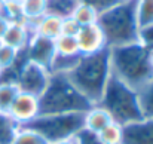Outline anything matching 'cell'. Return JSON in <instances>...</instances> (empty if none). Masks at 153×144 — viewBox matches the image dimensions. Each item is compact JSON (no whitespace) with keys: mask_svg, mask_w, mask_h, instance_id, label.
<instances>
[{"mask_svg":"<svg viewBox=\"0 0 153 144\" xmlns=\"http://www.w3.org/2000/svg\"><path fill=\"white\" fill-rule=\"evenodd\" d=\"M97 135L104 144H122V125L111 122Z\"/></svg>","mask_w":153,"mask_h":144,"instance_id":"603a6c76","label":"cell"},{"mask_svg":"<svg viewBox=\"0 0 153 144\" xmlns=\"http://www.w3.org/2000/svg\"><path fill=\"white\" fill-rule=\"evenodd\" d=\"M0 73H1V68H0Z\"/></svg>","mask_w":153,"mask_h":144,"instance_id":"74e56055","label":"cell"},{"mask_svg":"<svg viewBox=\"0 0 153 144\" xmlns=\"http://www.w3.org/2000/svg\"><path fill=\"white\" fill-rule=\"evenodd\" d=\"M33 36H34L33 30L24 21L22 22H10L7 30L1 36V43L16 49V50H24L28 46Z\"/></svg>","mask_w":153,"mask_h":144,"instance_id":"7c38bea8","label":"cell"},{"mask_svg":"<svg viewBox=\"0 0 153 144\" xmlns=\"http://www.w3.org/2000/svg\"><path fill=\"white\" fill-rule=\"evenodd\" d=\"M111 74L135 91H140L153 77L150 49L140 42L110 48Z\"/></svg>","mask_w":153,"mask_h":144,"instance_id":"7a4b0ae2","label":"cell"},{"mask_svg":"<svg viewBox=\"0 0 153 144\" xmlns=\"http://www.w3.org/2000/svg\"><path fill=\"white\" fill-rule=\"evenodd\" d=\"M122 144H153V117L122 126Z\"/></svg>","mask_w":153,"mask_h":144,"instance_id":"30bf717a","label":"cell"},{"mask_svg":"<svg viewBox=\"0 0 153 144\" xmlns=\"http://www.w3.org/2000/svg\"><path fill=\"white\" fill-rule=\"evenodd\" d=\"M80 55H59V53L55 52V56L52 59L49 71L51 73H64V74H67L77 64Z\"/></svg>","mask_w":153,"mask_h":144,"instance_id":"d6986e66","label":"cell"},{"mask_svg":"<svg viewBox=\"0 0 153 144\" xmlns=\"http://www.w3.org/2000/svg\"><path fill=\"white\" fill-rule=\"evenodd\" d=\"M138 101L144 117H153V77L140 89Z\"/></svg>","mask_w":153,"mask_h":144,"instance_id":"44dd1931","label":"cell"},{"mask_svg":"<svg viewBox=\"0 0 153 144\" xmlns=\"http://www.w3.org/2000/svg\"><path fill=\"white\" fill-rule=\"evenodd\" d=\"M51 144H74L73 138L71 140H64V141H56V143H51Z\"/></svg>","mask_w":153,"mask_h":144,"instance_id":"d6a6232c","label":"cell"},{"mask_svg":"<svg viewBox=\"0 0 153 144\" xmlns=\"http://www.w3.org/2000/svg\"><path fill=\"white\" fill-rule=\"evenodd\" d=\"M21 125L9 114L0 111V144H12Z\"/></svg>","mask_w":153,"mask_h":144,"instance_id":"9a60e30c","label":"cell"},{"mask_svg":"<svg viewBox=\"0 0 153 144\" xmlns=\"http://www.w3.org/2000/svg\"><path fill=\"white\" fill-rule=\"evenodd\" d=\"M74 144H104L101 140L98 138V135L92 131H88L86 128H83L82 131H79L74 138H73Z\"/></svg>","mask_w":153,"mask_h":144,"instance_id":"83f0119b","label":"cell"},{"mask_svg":"<svg viewBox=\"0 0 153 144\" xmlns=\"http://www.w3.org/2000/svg\"><path fill=\"white\" fill-rule=\"evenodd\" d=\"M76 6L77 0H46V13L64 19L71 16Z\"/></svg>","mask_w":153,"mask_h":144,"instance_id":"2e32d148","label":"cell"},{"mask_svg":"<svg viewBox=\"0 0 153 144\" xmlns=\"http://www.w3.org/2000/svg\"><path fill=\"white\" fill-rule=\"evenodd\" d=\"M9 24H10V21L4 15H0V40H1V36L4 34V31L7 30Z\"/></svg>","mask_w":153,"mask_h":144,"instance_id":"1f68e13d","label":"cell"},{"mask_svg":"<svg viewBox=\"0 0 153 144\" xmlns=\"http://www.w3.org/2000/svg\"><path fill=\"white\" fill-rule=\"evenodd\" d=\"M92 105L64 73H51L48 86L39 96V114L86 113Z\"/></svg>","mask_w":153,"mask_h":144,"instance_id":"277c9868","label":"cell"},{"mask_svg":"<svg viewBox=\"0 0 153 144\" xmlns=\"http://www.w3.org/2000/svg\"><path fill=\"white\" fill-rule=\"evenodd\" d=\"M138 42L146 46L147 49L153 50V22L140 27L138 30Z\"/></svg>","mask_w":153,"mask_h":144,"instance_id":"f1b7e54d","label":"cell"},{"mask_svg":"<svg viewBox=\"0 0 153 144\" xmlns=\"http://www.w3.org/2000/svg\"><path fill=\"white\" fill-rule=\"evenodd\" d=\"M150 59H152V65H153V50H150Z\"/></svg>","mask_w":153,"mask_h":144,"instance_id":"e575fe53","label":"cell"},{"mask_svg":"<svg viewBox=\"0 0 153 144\" xmlns=\"http://www.w3.org/2000/svg\"><path fill=\"white\" fill-rule=\"evenodd\" d=\"M55 52L59 55H80L74 36H58L55 40Z\"/></svg>","mask_w":153,"mask_h":144,"instance_id":"7402d4cb","label":"cell"},{"mask_svg":"<svg viewBox=\"0 0 153 144\" xmlns=\"http://www.w3.org/2000/svg\"><path fill=\"white\" fill-rule=\"evenodd\" d=\"M61 22H62V18H58V16L49 15V13H45L43 16H40L39 19H36L33 22L25 21V24L33 30L34 34H39L42 37L52 39V40H55L58 36H61Z\"/></svg>","mask_w":153,"mask_h":144,"instance_id":"4fadbf2b","label":"cell"},{"mask_svg":"<svg viewBox=\"0 0 153 144\" xmlns=\"http://www.w3.org/2000/svg\"><path fill=\"white\" fill-rule=\"evenodd\" d=\"M76 40H77L79 52L82 55L94 53V52H98L101 49L107 48L104 36H102V31L101 28L97 25V22L91 24V25L80 27L77 34H76Z\"/></svg>","mask_w":153,"mask_h":144,"instance_id":"8fae6325","label":"cell"},{"mask_svg":"<svg viewBox=\"0 0 153 144\" xmlns=\"http://www.w3.org/2000/svg\"><path fill=\"white\" fill-rule=\"evenodd\" d=\"M19 94V88L15 82H0V111L7 113L15 96Z\"/></svg>","mask_w":153,"mask_h":144,"instance_id":"ffe728a7","label":"cell"},{"mask_svg":"<svg viewBox=\"0 0 153 144\" xmlns=\"http://www.w3.org/2000/svg\"><path fill=\"white\" fill-rule=\"evenodd\" d=\"M22 128L37 132L48 144L71 140L85 128V113H55L39 114Z\"/></svg>","mask_w":153,"mask_h":144,"instance_id":"8992f818","label":"cell"},{"mask_svg":"<svg viewBox=\"0 0 153 144\" xmlns=\"http://www.w3.org/2000/svg\"><path fill=\"white\" fill-rule=\"evenodd\" d=\"M7 113L19 123H28L36 116H39V98L25 92H19L15 96Z\"/></svg>","mask_w":153,"mask_h":144,"instance_id":"9c48e42d","label":"cell"},{"mask_svg":"<svg viewBox=\"0 0 153 144\" xmlns=\"http://www.w3.org/2000/svg\"><path fill=\"white\" fill-rule=\"evenodd\" d=\"M110 76L111 64L108 48H104L94 53L80 55L77 64L67 73L70 82L94 105L98 104V101L101 99Z\"/></svg>","mask_w":153,"mask_h":144,"instance_id":"6da1fadb","label":"cell"},{"mask_svg":"<svg viewBox=\"0 0 153 144\" xmlns=\"http://www.w3.org/2000/svg\"><path fill=\"white\" fill-rule=\"evenodd\" d=\"M95 105L104 108L110 114L111 120L122 126L144 117L138 101V92L123 83L114 74L110 76L101 99Z\"/></svg>","mask_w":153,"mask_h":144,"instance_id":"5b68a950","label":"cell"},{"mask_svg":"<svg viewBox=\"0 0 153 144\" xmlns=\"http://www.w3.org/2000/svg\"><path fill=\"white\" fill-rule=\"evenodd\" d=\"M71 18H73L80 27H85V25H91V24H95V22H97V19H98V12H97L95 9H92L91 6L77 3V6L74 7V10H73V13H71Z\"/></svg>","mask_w":153,"mask_h":144,"instance_id":"ac0fdd59","label":"cell"},{"mask_svg":"<svg viewBox=\"0 0 153 144\" xmlns=\"http://www.w3.org/2000/svg\"><path fill=\"white\" fill-rule=\"evenodd\" d=\"M16 1H22V0H16Z\"/></svg>","mask_w":153,"mask_h":144,"instance_id":"d590c367","label":"cell"},{"mask_svg":"<svg viewBox=\"0 0 153 144\" xmlns=\"http://www.w3.org/2000/svg\"><path fill=\"white\" fill-rule=\"evenodd\" d=\"M79 28H80V25L71 16L64 18L62 22H61V34H64V36H74L76 37Z\"/></svg>","mask_w":153,"mask_h":144,"instance_id":"4dcf8cb0","label":"cell"},{"mask_svg":"<svg viewBox=\"0 0 153 144\" xmlns=\"http://www.w3.org/2000/svg\"><path fill=\"white\" fill-rule=\"evenodd\" d=\"M0 45H1V40H0Z\"/></svg>","mask_w":153,"mask_h":144,"instance_id":"8d00e7d4","label":"cell"},{"mask_svg":"<svg viewBox=\"0 0 153 144\" xmlns=\"http://www.w3.org/2000/svg\"><path fill=\"white\" fill-rule=\"evenodd\" d=\"M12 144H48V143H46V141L43 140V137H40L37 132L21 126Z\"/></svg>","mask_w":153,"mask_h":144,"instance_id":"4316f807","label":"cell"},{"mask_svg":"<svg viewBox=\"0 0 153 144\" xmlns=\"http://www.w3.org/2000/svg\"><path fill=\"white\" fill-rule=\"evenodd\" d=\"M18 55H19V50L1 43L0 45V68L1 70L12 68L18 61Z\"/></svg>","mask_w":153,"mask_h":144,"instance_id":"484cf974","label":"cell"},{"mask_svg":"<svg viewBox=\"0 0 153 144\" xmlns=\"http://www.w3.org/2000/svg\"><path fill=\"white\" fill-rule=\"evenodd\" d=\"M25 55L28 61L40 64L49 70L52 59L55 56V42L52 39H46L39 34H34L28 46L25 48Z\"/></svg>","mask_w":153,"mask_h":144,"instance_id":"ba28073f","label":"cell"},{"mask_svg":"<svg viewBox=\"0 0 153 144\" xmlns=\"http://www.w3.org/2000/svg\"><path fill=\"white\" fill-rule=\"evenodd\" d=\"M113 120H111L110 114L104 108H101L100 105H92L85 113V128L88 131L95 132V134H98L101 129H104Z\"/></svg>","mask_w":153,"mask_h":144,"instance_id":"5bb4252c","label":"cell"},{"mask_svg":"<svg viewBox=\"0 0 153 144\" xmlns=\"http://www.w3.org/2000/svg\"><path fill=\"white\" fill-rule=\"evenodd\" d=\"M137 18L138 25H147L153 22V0H137Z\"/></svg>","mask_w":153,"mask_h":144,"instance_id":"d4e9b609","label":"cell"},{"mask_svg":"<svg viewBox=\"0 0 153 144\" xmlns=\"http://www.w3.org/2000/svg\"><path fill=\"white\" fill-rule=\"evenodd\" d=\"M97 25L101 28L108 49L138 42L137 0H120L98 13Z\"/></svg>","mask_w":153,"mask_h":144,"instance_id":"3957f363","label":"cell"},{"mask_svg":"<svg viewBox=\"0 0 153 144\" xmlns=\"http://www.w3.org/2000/svg\"><path fill=\"white\" fill-rule=\"evenodd\" d=\"M117 1H120V0H77V3L91 6V7L95 9L98 13H101V12H104L105 9L111 7V6L116 4Z\"/></svg>","mask_w":153,"mask_h":144,"instance_id":"f546056e","label":"cell"},{"mask_svg":"<svg viewBox=\"0 0 153 144\" xmlns=\"http://www.w3.org/2000/svg\"><path fill=\"white\" fill-rule=\"evenodd\" d=\"M49 77H51V71L48 68L27 59L19 67L15 83L18 85L19 92H25L39 98L45 91V88L48 86Z\"/></svg>","mask_w":153,"mask_h":144,"instance_id":"52a82bcc","label":"cell"},{"mask_svg":"<svg viewBox=\"0 0 153 144\" xmlns=\"http://www.w3.org/2000/svg\"><path fill=\"white\" fill-rule=\"evenodd\" d=\"M0 15H3V0H0Z\"/></svg>","mask_w":153,"mask_h":144,"instance_id":"836d02e7","label":"cell"},{"mask_svg":"<svg viewBox=\"0 0 153 144\" xmlns=\"http://www.w3.org/2000/svg\"><path fill=\"white\" fill-rule=\"evenodd\" d=\"M21 6L24 21H34L46 13V0H22Z\"/></svg>","mask_w":153,"mask_h":144,"instance_id":"e0dca14e","label":"cell"},{"mask_svg":"<svg viewBox=\"0 0 153 144\" xmlns=\"http://www.w3.org/2000/svg\"><path fill=\"white\" fill-rule=\"evenodd\" d=\"M3 15L10 22H22L24 21V13H22L21 1H16V0H3Z\"/></svg>","mask_w":153,"mask_h":144,"instance_id":"cb8c5ba5","label":"cell"}]
</instances>
